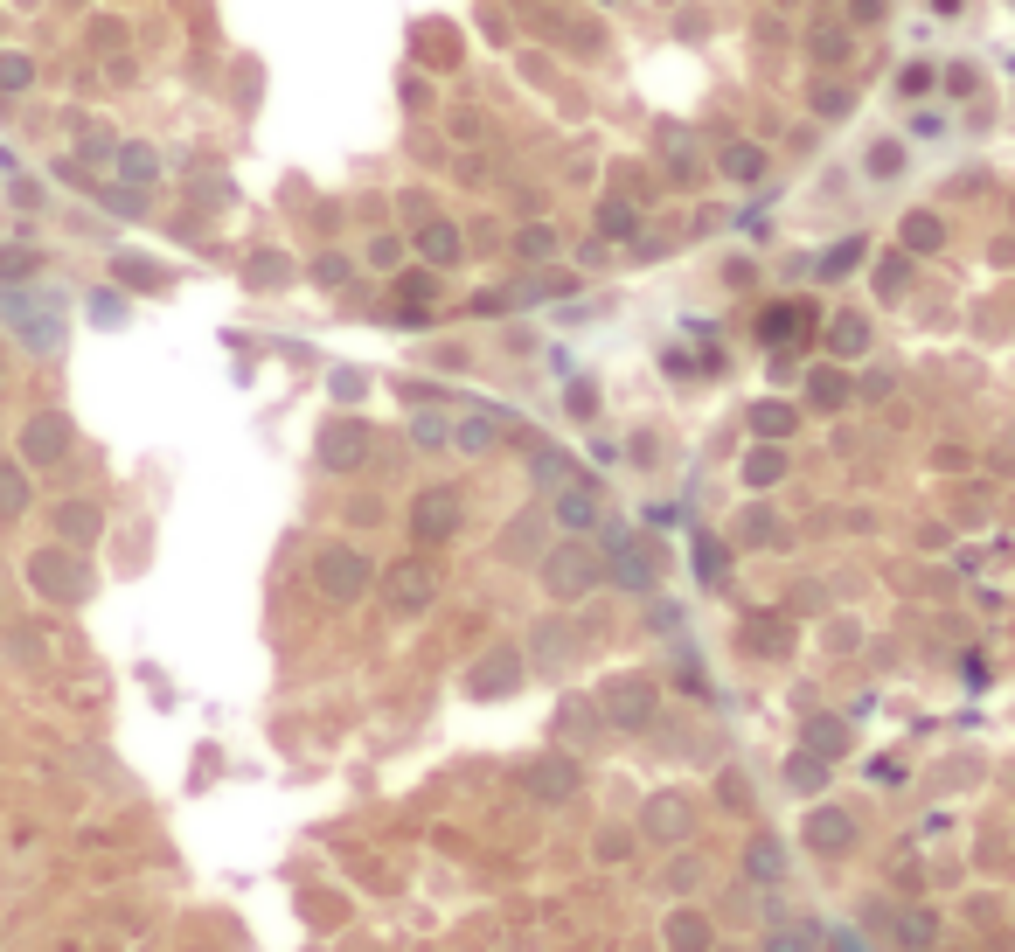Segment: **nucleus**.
<instances>
[{"label": "nucleus", "instance_id": "obj_1", "mask_svg": "<svg viewBox=\"0 0 1015 952\" xmlns=\"http://www.w3.org/2000/svg\"><path fill=\"white\" fill-rule=\"evenodd\" d=\"M28 84V63L21 56H0V91H21Z\"/></svg>", "mask_w": 1015, "mask_h": 952}, {"label": "nucleus", "instance_id": "obj_2", "mask_svg": "<svg viewBox=\"0 0 1015 952\" xmlns=\"http://www.w3.org/2000/svg\"><path fill=\"white\" fill-rule=\"evenodd\" d=\"M14 508H21V480H14V473H0V515H14Z\"/></svg>", "mask_w": 1015, "mask_h": 952}]
</instances>
